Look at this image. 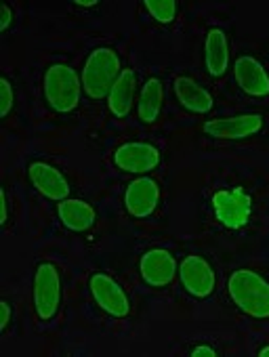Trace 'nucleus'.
I'll return each instance as SVG.
<instances>
[{
  "instance_id": "nucleus-25",
  "label": "nucleus",
  "mask_w": 269,
  "mask_h": 357,
  "mask_svg": "<svg viewBox=\"0 0 269 357\" xmlns=\"http://www.w3.org/2000/svg\"><path fill=\"white\" fill-rule=\"evenodd\" d=\"M76 5L89 9V7H95V5H97V0H76Z\"/></svg>"
},
{
  "instance_id": "nucleus-14",
  "label": "nucleus",
  "mask_w": 269,
  "mask_h": 357,
  "mask_svg": "<svg viewBox=\"0 0 269 357\" xmlns=\"http://www.w3.org/2000/svg\"><path fill=\"white\" fill-rule=\"evenodd\" d=\"M134 91H137V74L132 70H122L107 95L109 112L116 118H126L130 114L132 101H134Z\"/></svg>"
},
{
  "instance_id": "nucleus-9",
  "label": "nucleus",
  "mask_w": 269,
  "mask_h": 357,
  "mask_svg": "<svg viewBox=\"0 0 269 357\" xmlns=\"http://www.w3.org/2000/svg\"><path fill=\"white\" fill-rule=\"evenodd\" d=\"M179 278L183 288L196 298H208L215 290V271L206 259L190 255L179 267Z\"/></svg>"
},
{
  "instance_id": "nucleus-4",
  "label": "nucleus",
  "mask_w": 269,
  "mask_h": 357,
  "mask_svg": "<svg viewBox=\"0 0 269 357\" xmlns=\"http://www.w3.org/2000/svg\"><path fill=\"white\" fill-rule=\"evenodd\" d=\"M32 294H34V309L38 317L45 321L53 319L61 305V275L53 263L45 261L36 267Z\"/></svg>"
},
{
  "instance_id": "nucleus-15",
  "label": "nucleus",
  "mask_w": 269,
  "mask_h": 357,
  "mask_svg": "<svg viewBox=\"0 0 269 357\" xmlns=\"http://www.w3.org/2000/svg\"><path fill=\"white\" fill-rule=\"evenodd\" d=\"M57 215H59L61 223H63L70 231H76V234L89 231V229L95 225V219H97L95 208H93L89 202L76 200V198L61 200L59 206H57Z\"/></svg>"
},
{
  "instance_id": "nucleus-2",
  "label": "nucleus",
  "mask_w": 269,
  "mask_h": 357,
  "mask_svg": "<svg viewBox=\"0 0 269 357\" xmlns=\"http://www.w3.org/2000/svg\"><path fill=\"white\" fill-rule=\"evenodd\" d=\"M122 68L116 51L107 47L95 49L82 68V89L91 99H103L109 95L114 82L118 80Z\"/></svg>"
},
{
  "instance_id": "nucleus-11",
  "label": "nucleus",
  "mask_w": 269,
  "mask_h": 357,
  "mask_svg": "<svg viewBox=\"0 0 269 357\" xmlns=\"http://www.w3.org/2000/svg\"><path fill=\"white\" fill-rule=\"evenodd\" d=\"M261 128H263V118L259 114L217 118L204 124V132L215 139H246L250 135H256Z\"/></svg>"
},
{
  "instance_id": "nucleus-7",
  "label": "nucleus",
  "mask_w": 269,
  "mask_h": 357,
  "mask_svg": "<svg viewBox=\"0 0 269 357\" xmlns=\"http://www.w3.org/2000/svg\"><path fill=\"white\" fill-rule=\"evenodd\" d=\"M114 164L124 172L146 174L160 164V151L152 143L130 141V143L120 145L114 151Z\"/></svg>"
},
{
  "instance_id": "nucleus-21",
  "label": "nucleus",
  "mask_w": 269,
  "mask_h": 357,
  "mask_svg": "<svg viewBox=\"0 0 269 357\" xmlns=\"http://www.w3.org/2000/svg\"><path fill=\"white\" fill-rule=\"evenodd\" d=\"M0 15H3V20H0V30H9V26H11V20H13V11H11V7L9 5H3L0 7Z\"/></svg>"
},
{
  "instance_id": "nucleus-20",
  "label": "nucleus",
  "mask_w": 269,
  "mask_h": 357,
  "mask_svg": "<svg viewBox=\"0 0 269 357\" xmlns=\"http://www.w3.org/2000/svg\"><path fill=\"white\" fill-rule=\"evenodd\" d=\"M15 93H13V86H11V82L7 80V78H0V97H3V105H0V116H9V112H11V107H13V97Z\"/></svg>"
},
{
  "instance_id": "nucleus-3",
  "label": "nucleus",
  "mask_w": 269,
  "mask_h": 357,
  "mask_svg": "<svg viewBox=\"0 0 269 357\" xmlns=\"http://www.w3.org/2000/svg\"><path fill=\"white\" fill-rule=\"evenodd\" d=\"M82 95V78L74 68L57 63L51 66L45 74V99L47 103L59 112L70 114L78 107Z\"/></svg>"
},
{
  "instance_id": "nucleus-13",
  "label": "nucleus",
  "mask_w": 269,
  "mask_h": 357,
  "mask_svg": "<svg viewBox=\"0 0 269 357\" xmlns=\"http://www.w3.org/2000/svg\"><path fill=\"white\" fill-rule=\"evenodd\" d=\"M233 76L238 86L250 95V97H267L269 95V74L265 72V68L248 55H242L236 59L233 66Z\"/></svg>"
},
{
  "instance_id": "nucleus-18",
  "label": "nucleus",
  "mask_w": 269,
  "mask_h": 357,
  "mask_svg": "<svg viewBox=\"0 0 269 357\" xmlns=\"http://www.w3.org/2000/svg\"><path fill=\"white\" fill-rule=\"evenodd\" d=\"M162 99H164V86L158 78H150L139 95L137 101V114L144 122L152 124L158 120L160 109H162Z\"/></svg>"
},
{
  "instance_id": "nucleus-23",
  "label": "nucleus",
  "mask_w": 269,
  "mask_h": 357,
  "mask_svg": "<svg viewBox=\"0 0 269 357\" xmlns=\"http://www.w3.org/2000/svg\"><path fill=\"white\" fill-rule=\"evenodd\" d=\"M0 202H3V215H0V223L7 225V221H9V198H7L5 190L0 192Z\"/></svg>"
},
{
  "instance_id": "nucleus-16",
  "label": "nucleus",
  "mask_w": 269,
  "mask_h": 357,
  "mask_svg": "<svg viewBox=\"0 0 269 357\" xmlns=\"http://www.w3.org/2000/svg\"><path fill=\"white\" fill-rule=\"evenodd\" d=\"M175 95H177L179 103L187 112H194V114H206L215 105L213 95L187 76H179L175 80Z\"/></svg>"
},
{
  "instance_id": "nucleus-22",
  "label": "nucleus",
  "mask_w": 269,
  "mask_h": 357,
  "mask_svg": "<svg viewBox=\"0 0 269 357\" xmlns=\"http://www.w3.org/2000/svg\"><path fill=\"white\" fill-rule=\"evenodd\" d=\"M0 313H3V319H0V328L3 330H7L9 328V321H11V305L7 303V301H3L0 303Z\"/></svg>"
},
{
  "instance_id": "nucleus-6",
  "label": "nucleus",
  "mask_w": 269,
  "mask_h": 357,
  "mask_svg": "<svg viewBox=\"0 0 269 357\" xmlns=\"http://www.w3.org/2000/svg\"><path fill=\"white\" fill-rule=\"evenodd\" d=\"M89 288L91 294L95 298V303L112 317H126L130 311V303L126 292L122 290V286L109 278L107 273H93L89 280Z\"/></svg>"
},
{
  "instance_id": "nucleus-12",
  "label": "nucleus",
  "mask_w": 269,
  "mask_h": 357,
  "mask_svg": "<svg viewBox=\"0 0 269 357\" xmlns=\"http://www.w3.org/2000/svg\"><path fill=\"white\" fill-rule=\"evenodd\" d=\"M139 271H141V278L146 280V284H150L154 288H162L173 282V278L177 273V261L169 250L154 248L141 257Z\"/></svg>"
},
{
  "instance_id": "nucleus-17",
  "label": "nucleus",
  "mask_w": 269,
  "mask_h": 357,
  "mask_svg": "<svg viewBox=\"0 0 269 357\" xmlns=\"http://www.w3.org/2000/svg\"><path fill=\"white\" fill-rule=\"evenodd\" d=\"M204 59H206V70L210 76H223L229 66V45L227 36L223 30L213 28L206 34V45H204Z\"/></svg>"
},
{
  "instance_id": "nucleus-19",
  "label": "nucleus",
  "mask_w": 269,
  "mask_h": 357,
  "mask_svg": "<svg viewBox=\"0 0 269 357\" xmlns=\"http://www.w3.org/2000/svg\"><path fill=\"white\" fill-rule=\"evenodd\" d=\"M146 9L160 24H171L177 17V3L175 0H146Z\"/></svg>"
},
{
  "instance_id": "nucleus-8",
  "label": "nucleus",
  "mask_w": 269,
  "mask_h": 357,
  "mask_svg": "<svg viewBox=\"0 0 269 357\" xmlns=\"http://www.w3.org/2000/svg\"><path fill=\"white\" fill-rule=\"evenodd\" d=\"M158 202H160V188L154 178L139 176L128 183L126 194H124V206L128 215L137 219H146L158 208Z\"/></svg>"
},
{
  "instance_id": "nucleus-1",
  "label": "nucleus",
  "mask_w": 269,
  "mask_h": 357,
  "mask_svg": "<svg viewBox=\"0 0 269 357\" xmlns=\"http://www.w3.org/2000/svg\"><path fill=\"white\" fill-rule=\"evenodd\" d=\"M231 301L240 311L250 317H269V282L250 269H238L227 280Z\"/></svg>"
},
{
  "instance_id": "nucleus-5",
  "label": "nucleus",
  "mask_w": 269,
  "mask_h": 357,
  "mask_svg": "<svg viewBox=\"0 0 269 357\" xmlns=\"http://www.w3.org/2000/svg\"><path fill=\"white\" fill-rule=\"evenodd\" d=\"M213 208L217 221L227 229H242L252 213V198L246 190H219L213 196Z\"/></svg>"
},
{
  "instance_id": "nucleus-26",
  "label": "nucleus",
  "mask_w": 269,
  "mask_h": 357,
  "mask_svg": "<svg viewBox=\"0 0 269 357\" xmlns=\"http://www.w3.org/2000/svg\"><path fill=\"white\" fill-rule=\"evenodd\" d=\"M259 355H261V357H269V344H267V347H263V349L259 351Z\"/></svg>"
},
{
  "instance_id": "nucleus-10",
  "label": "nucleus",
  "mask_w": 269,
  "mask_h": 357,
  "mask_svg": "<svg viewBox=\"0 0 269 357\" xmlns=\"http://www.w3.org/2000/svg\"><path fill=\"white\" fill-rule=\"evenodd\" d=\"M28 176H30V181L32 185L49 200H55V202H61V200H68L70 196V183H68V178L66 174L47 164V162H32L28 166Z\"/></svg>"
},
{
  "instance_id": "nucleus-24",
  "label": "nucleus",
  "mask_w": 269,
  "mask_h": 357,
  "mask_svg": "<svg viewBox=\"0 0 269 357\" xmlns=\"http://www.w3.org/2000/svg\"><path fill=\"white\" fill-rule=\"evenodd\" d=\"M192 355H194V357H217L215 349H210L208 344H198V347L192 351Z\"/></svg>"
}]
</instances>
